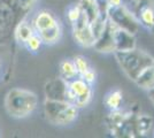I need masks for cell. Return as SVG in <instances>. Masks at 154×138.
Segmentation results:
<instances>
[{"mask_svg": "<svg viewBox=\"0 0 154 138\" xmlns=\"http://www.w3.org/2000/svg\"><path fill=\"white\" fill-rule=\"evenodd\" d=\"M81 15H82V11H81L78 5H74V6L69 7V9L67 12V17H68V21L70 23L76 22L81 17Z\"/></svg>", "mask_w": 154, "mask_h": 138, "instance_id": "cell-18", "label": "cell"}, {"mask_svg": "<svg viewBox=\"0 0 154 138\" xmlns=\"http://www.w3.org/2000/svg\"><path fill=\"white\" fill-rule=\"evenodd\" d=\"M78 107L67 100H57L47 98L45 101V113L52 124L64 125L72 124L78 116Z\"/></svg>", "mask_w": 154, "mask_h": 138, "instance_id": "cell-3", "label": "cell"}, {"mask_svg": "<svg viewBox=\"0 0 154 138\" xmlns=\"http://www.w3.org/2000/svg\"><path fill=\"white\" fill-rule=\"evenodd\" d=\"M37 33H39V36L42 37L44 44L52 45V44H55V43H58L59 40H60L61 36H62V28H61L60 22L58 21L50 29H46L44 31H40V32Z\"/></svg>", "mask_w": 154, "mask_h": 138, "instance_id": "cell-12", "label": "cell"}, {"mask_svg": "<svg viewBox=\"0 0 154 138\" xmlns=\"http://www.w3.org/2000/svg\"><path fill=\"white\" fill-rule=\"evenodd\" d=\"M71 24H72V36L77 44L82 47H93L96 38L92 32L91 24L88 17L82 13L81 17Z\"/></svg>", "mask_w": 154, "mask_h": 138, "instance_id": "cell-5", "label": "cell"}, {"mask_svg": "<svg viewBox=\"0 0 154 138\" xmlns=\"http://www.w3.org/2000/svg\"><path fill=\"white\" fill-rule=\"evenodd\" d=\"M147 93H148V97H149V99L152 100V103L154 104V87H152L151 90H148Z\"/></svg>", "mask_w": 154, "mask_h": 138, "instance_id": "cell-21", "label": "cell"}, {"mask_svg": "<svg viewBox=\"0 0 154 138\" xmlns=\"http://www.w3.org/2000/svg\"><path fill=\"white\" fill-rule=\"evenodd\" d=\"M38 105V98L35 93L26 90L14 89L8 92L6 108L14 118H26L30 115Z\"/></svg>", "mask_w": 154, "mask_h": 138, "instance_id": "cell-2", "label": "cell"}, {"mask_svg": "<svg viewBox=\"0 0 154 138\" xmlns=\"http://www.w3.org/2000/svg\"><path fill=\"white\" fill-rule=\"evenodd\" d=\"M74 63H75V66H76V69L77 72H78V75L81 76V75H83L85 72H88L90 68H92L90 65V62L88 61V59L83 57V55H76V57H74Z\"/></svg>", "mask_w": 154, "mask_h": 138, "instance_id": "cell-17", "label": "cell"}, {"mask_svg": "<svg viewBox=\"0 0 154 138\" xmlns=\"http://www.w3.org/2000/svg\"><path fill=\"white\" fill-rule=\"evenodd\" d=\"M79 77L83 78L88 84H90V85L93 86V84L96 83V81H97V72L93 68H90L88 72H85L83 75H81Z\"/></svg>", "mask_w": 154, "mask_h": 138, "instance_id": "cell-19", "label": "cell"}, {"mask_svg": "<svg viewBox=\"0 0 154 138\" xmlns=\"http://www.w3.org/2000/svg\"><path fill=\"white\" fill-rule=\"evenodd\" d=\"M0 70H1V63H0Z\"/></svg>", "mask_w": 154, "mask_h": 138, "instance_id": "cell-22", "label": "cell"}, {"mask_svg": "<svg viewBox=\"0 0 154 138\" xmlns=\"http://www.w3.org/2000/svg\"><path fill=\"white\" fill-rule=\"evenodd\" d=\"M107 1V5L112 7H117L122 5V0H106Z\"/></svg>", "mask_w": 154, "mask_h": 138, "instance_id": "cell-20", "label": "cell"}, {"mask_svg": "<svg viewBox=\"0 0 154 138\" xmlns=\"http://www.w3.org/2000/svg\"><path fill=\"white\" fill-rule=\"evenodd\" d=\"M107 16L108 19L117 28L123 29L128 32L136 35V32L138 31V28L140 26L139 21L136 17V15L131 11H129L125 6H117V7H112L107 5Z\"/></svg>", "mask_w": 154, "mask_h": 138, "instance_id": "cell-4", "label": "cell"}, {"mask_svg": "<svg viewBox=\"0 0 154 138\" xmlns=\"http://www.w3.org/2000/svg\"><path fill=\"white\" fill-rule=\"evenodd\" d=\"M153 125V118L147 114L139 115L136 118V131L139 136H145L151 131Z\"/></svg>", "mask_w": 154, "mask_h": 138, "instance_id": "cell-14", "label": "cell"}, {"mask_svg": "<svg viewBox=\"0 0 154 138\" xmlns=\"http://www.w3.org/2000/svg\"><path fill=\"white\" fill-rule=\"evenodd\" d=\"M36 32L32 24H28L26 22H22L21 24H19L17 29H16V38L17 40H20L21 43H26L28 38H30L33 33Z\"/></svg>", "mask_w": 154, "mask_h": 138, "instance_id": "cell-15", "label": "cell"}, {"mask_svg": "<svg viewBox=\"0 0 154 138\" xmlns=\"http://www.w3.org/2000/svg\"><path fill=\"white\" fill-rule=\"evenodd\" d=\"M114 54L123 72L134 82L139 74L154 61V58L149 54L136 50V47L129 51H116Z\"/></svg>", "mask_w": 154, "mask_h": 138, "instance_id": "cell-1", "label": "cell"}, {"mask_svg": "<svg viewBox=\"0 0 154 138\" xmlns=\"http://www.w3.org/2000/svg\"><path fill=\"white\" fill-rule=\"evenodd\" d=\"M114 45L116 51H129L136 47L135 35L128 32L115 26L114 29Z\"/></svg>", "mask_w": 154, "mask_h": 138, "instance_id": "cell-6", "label": "cell"}, {"mask_svg": "<svg viewBox=\"0 0 154 138\" xmlns=\"http://www.w3.org/2000/svg\"><path fill=\"white\" fill-rule=\"evenodd\" d=\"M44 43H43V39H42V37L39 36V33L35 32L32 35L30 38H28L26 41L24 43V45L26 46V48L29 50V51H31V52H37L39 48L42 47Z\"/></svg>", "mask_w": 154, "mask_h": 138, "instance_id": "cell-16", "label": "cell"}, {"mask_svg": "<svg viewBox=\"0 0 154 138\" xmlns=\"http://www.w3.org/2000/svg\"><path fill=\"white\" fill-rule=\"evenodd\" d=\"M135 83L145 91L154 87V61L139 74V76L135 79Z\"/></svg>", "mask_w": 154, "mask_h": 138, "instance_id": "cell-9", "label": "cell"}, {"mask_svg": "<svg viewBox=\"0 0 154 138\" xmlns=\"http://www.w3.org/2000/svg\"><path fill=\"white\" fill-rule=\"evenodd\" d=\"M59 72H60V78H62L66 82H69L79 76L72 59L62 60L59 65Z\"/></svg>", "mask_w": 154, "mask_h": 138, "instance_id": "cell-13", "label": "cell"}, {"mask_svg": "<svg viewBox=\"0 0 154 138\" xmlns=\"http://www.w3.org/2000/svg\"><path fill=\"white\" fill-rule=\"evenodd\" d=\"M57 22H58V20L55 19V16L51 12L40 11L32 21V26H33L36 32H40V31H44L46 29H50Z\"/></svg>", "mask_w": 154, "mask_h": 138, "instance_id": "cell-7", "label": "cell"}, {"mask_svg": "<svg viewBox=\"0 0 154 138\" xmlns=\"http://www.w3.org/2000/svg\"><path fill=\"white\" fill-rule=\"evenodd\" d=\"M123 103V93L119 89H113L106 93V96L103 97V105L106 106V108L110 111H116L119 108L122 107Z\"/></svg>", "mask_w": 154, "mask_h": 138, "instance_id": "cell-10", "label": "cell"}, {"mask_svg": "<svg viewBox=\"0 0 154 138\" xmlns=\"http://www.w3.org/2000/svg\"><path fill=\"white\" fill-rule=\"evenodd\" d=\"M137 19L143 28L151 30L154 28V7L152 5H144L139 8Z\"/></svg>", "mask_w": 154, "mask_h": 138, "instance_id": "cell-11", "label": "cell"}, {"mask_svg": "<svg viewBox=\"0 0 154 138\" xmlns=\"http://www.w3.org/2000/svg\"><path fill=\"white\" fill-rule=\"evenodd\" d=\"M82 13L88 17L90 23H92L101 13L100 5L98 4V0H79L77 4Z\"/></svg>", "mask_w": 154, "mask_h": 138, "instance_id": "cell-8", "label": "cell"}]
</instances>
